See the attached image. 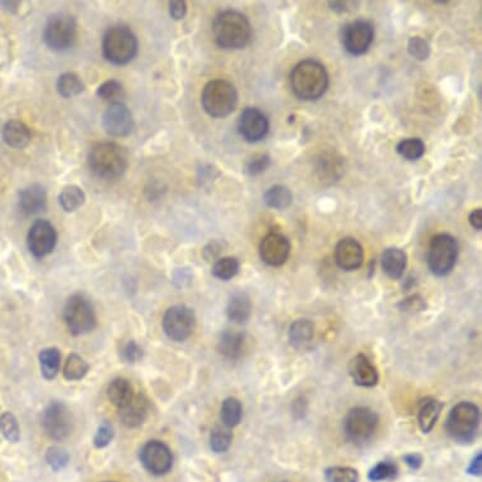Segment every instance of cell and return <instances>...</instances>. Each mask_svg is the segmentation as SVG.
Returning <instances> with one entry per match:
<instances>
[{"label":"cell","instance_id":"29","mask_svg":"<svg viewBox=\"0 0 482 482\" xmlns=\"http://www.w3.org/2000/svg\"><path fill=\"white\" fill-rule=\"evenodd\" d=\"M108 399L110 402L114 404L115 407L120 408L125 407L128 403L132 400L134 396V391H133V385L130 381L123 378H118L110 383L108 386Z\"/></svg>","mask_w":482,"mask_h":482},{"label":"cell","instance_id":"7","mask_svg":"<svg viewBox=\"0 0 482 482\" xmlns=\"http://www.w3.org/2000/svg\"><path fill=\"white\" fill-rule=\"evenodd\" d=\"M459 257V242L454 236L438 234L431 240L427 263L430 270L437 276L449 274L456 265Z\"/></svg>","mask_w":482,"mask_h":482},{"label":"cell","instance_id":"11","mask_svg":"<svg viewBox=\"0 0 482 482\" xmlns=\"http://www.w3.org/2000/svg\"><path fill=\"white\" fill-rule=\"evenodd\" d=\"M162 325L169 339L176 342H184L195 330V313L187 306H173L166 310Z\"/></svg>","mask_w":482,"mask_h":482},{"label":"cell","instance_id":"12","mask_svg":"<svg viewBox=\"0 0 482 482\" xmlns=\"http://www.w3.org/2000/svg\"><path fill=\"white\" fill-rule=\"evenodd\" d=\"M42 425L50 438L64 441L72 431V414L64 403L52 402L43 412Z\"/></svg>","mask_w":482,"mask_h":482},{"label":"cell","instance_id":"16","mask_svg":"<svg viewBox=\"0 0 482 482\" xmlns=\"http://www.w3.org/2000/svg\"><path fill=\"white\" fill-rule=\"evenodd\" d=\"M237 130L247 143H258L269 132V120L263 111L257 108H247L239 118Z\"/></svg>","mask_w":482,"mask_h":482},{"label":"cell","instance_id":"13","mask_svg":"<svg viewBox=\"0 0 482 482\" xmlns=\"http://www.w3.org/2000/svg\"><path fill=\"white\" fill-rule=\"evenodd\" d=\"M140 461L150 473L163 476L172 469L173 454L169 447L161 441H150L140 449Z\"/></svg>","mask_w":482,"mask_h":482},{"label":"cell","instance_id":"28","mask_svg":"<svg viewBox=\"0 0 482 482\" xmlns=\"http://www.w3.org/2000/svg\"><path fill=\"white\" fill-rule=\"evenodd\" d=\"M443 404L436 399H425L418 412L419 427L423 433H430L435 428L442 412Z\"/></svg>","mask_w":482,"mask_h":482},{"label":"cell","instance_id":"25","mask_svg":"<svg viewBox=\"0 0 482 482\" xmlns=\"http://www.w3.org/2000/svg\"><path fill=\"white\" fill-rule=\"evenodd\" d=\"M3 139L13 148H24L30 142V130L21 120H9L3 128Z\"/></svg>","mask_w":482,"mask_h":482},{"label":"cell","instance_id":"8","mask_svg":"<svg viewBox=\"0 0 482 482\" xmlns=\"http://www.w3.org/2000/svg\"><path fill=\"white\" fill-rule=\"evenodd\" d=\"M64 318L69 332L82 336L91 332L96 325V317L91 302L81 294H74L66 302Z\"/></svg>","mask_w":482,"mask_h":482},{"label":"cell","instance_id":"44","mask_svg":"<svg viewBox=\"0 0 482 482\" xmlns=\"http://www.w3.org/2000/svg\"><path fill=\"white\" fill-rule=\"evenodd\" d=\"M47 462L55 471H60L69 465V456L64 448L51 447L48 448L46 454Z\"/></svg>","mask_w":482,"mask_h":482},{"label":"cell","instance_id":"17","mask_svg":"<svg viewBox=\"0 0 482 482\" xmlns=\"http://www.w3.org/2000/svg\"><path fill=\"white\" fill-rule=\"evenodd\" d=\"M103 127L111 137H127L134 128L132 111L121 101L110 103L103 115Z\"/></svg>","mask_w":482,"mask_h":482},{"label":"cell","instance_id":"36","mask_svg":"<svg viewBox=\"0 0 482 482\" xmlns=\"http://www.w3.org/2000/svg\"><path fill=\"white\" fill-rule=\"evenodd\" d=\"M89 364H87L80 355L71 354L65 362L64 376L65 379L69 381H77L84 379L87 371H89Z\"/></svg>","mask_w":482,"mask_h":482},{"label":"cell","instance_id":"35","mask_svg":"<svg viewBox=\"0 0 482 482\" xmlns=\"http://www.w3.org/2000/svg\"><path fill=\"white\" fill-rule=\"evenodd\" d=\"M232 432L228 427L221 425H215L210 436V447L215 454H224L232 442Z\"/></svg>","mask_w":482,"mask_h":482},{"label":"cell","instance_id":"5","mask_svg":"<svg viewBox=\"0 0 482 482\" xmlns=\"http://www.w3.org/2000/svg\"><path fill=\"white\" fill-rule=\"evenodd\" d=\"M201 103L207 114L213 118H225L235 110L237 91L226 80L210 81L202 91Z\"/></svg>","mask_w":482,"mask_h":482},{"label":"cell","instance_id":"21","mask_svg":"<svg viewBox=\"0 0 482 482\" xmlns=\"http://www.w3.org/2000/svg\"><path fill=\"white\" fill-rule=\"evenodd\" d=\"M47 207V192L43 186L33 184L19 192V208L26 216H32L45 211Z\"/></svg>","mask_w":482,"mask_h":482},{"label":"cell","instance_id":"30","mask_svg":"<svg viewBox=\"0 0 482 482\" xmlns=\"http://www.w3.org/2000/svg\"><path fill=\"white\" fill-rule=\"evenodd\" d=\"M40 373L47 380L55 379L61 366V352L56 347H48L40 352Z\"/></svg>","mask_w":482,"mask_h":482},{"label":"cell","instance_id":"34","mask_svg":"<svg viewBox=\"0 0 482 482\" xmlns=\"http://www.w3.org/2000/svg\"><path fill=\"white\" fill-rule=\"evenodd\" d=\"M242 418V405L236 398L225 399L221 405V423L232 430L239 425Z\"/></svg>","mask_w":482,"mask_h":482},{"label":"cell","instance_id":"39","mask_svg":"<svg viewBox=\"0 0 482 482\" xmlns=\"http://www.w3.org/2000/svg\"><path fill=\"white\" fill-rule=\"evenodd\" d=\"M0 433L4 436L8 442H19L21 430H19L17 419L12 413L6 412L0 415Z\"/></svg>","mask_w":482,"mask_h":482},{"label":"cell","instance_id":"33","mask_svg":"<svg viewBox=\"0 0 482 482\" xmlns=\"http://www.w3.org/2000/svg\"><path fill=\"white\" fill-rule=\"evenodd\" d=\"M57 90L62 98H74L85 90V85L75 72H65L58 77Z\"/></svg>","mask_w":482,"mask_h":482},{"label":"cell","instance_id":"27","mask_svg":"<svg viewBox=\"0 0 482 482\" xmlns=\"http://www.w3.org/2000/svg\"><path fill=\"white\" fill-rule=\"evenodd\" d=\"M228 317L232 322L242 325L252 316V302L245 293H235L231 296L228 308Z\"/></svg>","mask_w":482,"mask_h":482},{"label":"cell","instance_id":"26","mask_svg":"<svg viewBox=\"0 0 482 482\" xmlns=\"http://www.w3.org/2000/svg\"><path fill=\"white\" fill-rule=\"evenodd\" d=\"M313 323L308 320H297L289 328V341L294 349L307 350L313 340Z\"/></svg>","mask_w":482,"mask_h":482},{"label":"cell","instance_id":"6","mask_svg":"<svg viewBox=\"0 0 482 482\" xmlns=\"http://www.w3.org/2000/svg\"><path fill=\"white\" fill-rule=\"evenodd\" d=\"M480 423V410L470 402H461L449 412L446 431L449 437L459 443H470L476 436Z\"/></svg>","mask_w":482,"mask_h":482},{"label":"cell","instance_id":"18","mask_svg":"<svg viewBox=\"0 0 482 482\" xmlns=\"http://www.w3.org/2000/svg\"><path fill=\"white\" fill-rule=\"evenodd\" d=\"M260 258L270 267H281L291 254V242L286 236L271 232L265 236L259 247Z\"/></svg>","mask_w":482,"mask_h":482},{"label":"cell","instance_id":"24","mask_svg":"<svg viewBox=\"0 0 482 482\" xmlns=\"http://www.w3.org/2000/svg\"><path fill=\"white\" fill-rule=\"evenodd\" d=\"M381 268L391 279H399L407 268V254L402 249H386L381 257Z\"/></svg>","mask_w":482,"mask_h":482},{"label":"cell","instance_id":"23","mask_svg":"<svg viewBox=\"0 0 482 482\" xmlns=\"http://www.w3.org/2000/svg\"><path fill=\"white\" fill-rule=\"evenodd\" d=\"M218 349L228 359L236 360L245 351V335L231 330H226L221 333L218 339Z\"/></svg>","mask_w":482,"mask_h":482},{"label":"cell","instance_id":"43","mask_svg":"<svg viewBox=\"0 0 482 482\" xmlns=\"http://www.w3.org/2000/svg\"><path fill=\"white\" fill-rule=\"evenodd\" d=\"M408 52L415 60L425 61L427 58L431 56V46L425 38L415 35V37H412L410 40H408Z\"/></svg>","mask_w":482,"mask_h":482},{"label":"cell","instance_id":"50","mask_svg":"<svg viewBox=\"0 0 482 482\" xmlns=\"http://www.w3.org/2000/svg\"><path fill=\"white\" fill-rule=\"evenodd\" d=\"M328 6H331V9L337 13H347L351 12L355 9L356 6H359L357 1H328Z\"/></svg>","mask_w":482,"mask_h":482},{"label":"cell","instance_id":"55","mask_svg":"<svg viewBox=\"0 0 482 482\" xmlns=\"http://www.w3.org/2000/svg\"><path fill=\"white\" fill-rule=\"evenodd\" d=\"M481 454H477L476 457L471 462L470 467H469V473L470 475H476V476L481 475Z\"/></svg>","mask_w":482,"mask_h":482},{"label":"cell","instance_id":"1","mask_svg":"<svg viewBox=\"0 0 482 482\" xmlns=\"http://www.w3.org/2000/svg\"><path fill=\"white\" fill-rule=\"evenodd\" d=\"M291 87L293 94L301 100H318L327 90V71L316 60L301 61L291 74Z\"/></svg>","mask_w":482,"mask_h":482},{"label":"cell","instance_id":"4","mask_svg":"<svg viewBox=\"0 0 482 482\" xmlns=\"http://www.w3.org/2000/svg\"><path fill=\"white\" fill-rule=\"evenodd\" d=\"M103 53L110 64H129L138 53V40L127 26H113L103 35Z\"/></svg>","mask_w":482,"mask_h":482},{"label":"cell","instance_id":"52","mask_svg":"<svg viewBox=\"0 0 482 482\" xmlns=\"http://www.w3.org/2000/svg\"><path fill=\"white\" fill-rule=\"evenodd\" d=\"M221 253V244L218 241H211L210 244H207L206 247L203 249V257L207 260H211L218 257V254Z\"/></svg>","mask_w":482,"mask_h":482},{"label":"cell","instance_id":"54","mask_svg":"<svg viewBox=\"0 0 482 482\" xmlns=\"http://www.w3.org/2000/svg\"><path fill=\"white\" fill-rule=\"evenodd\" d=\"M469 221H470L471 226L473 229L482 230V210L481 208H477V210H473L472 213H470V218H469Z\"/></svg>","mask_w":482,"mask_h":482},{"label":"cell","instance_id":"40","mask_svg":"<svg viewBox=\"0 0 482 482\" xmlns=\"http://www.w3.org/2000/svg\"><path fill=\"white\" fill-rule=\"evenodd\" d=\"M325 478H326V482H357L359 473L355 469H351V467L335 466L326 470Z\"/></svg>","mask_w":482,"mask_h":482},{"label":"cell","instance_id":"49","mask_svg":"<svg viewBox=\"0 0 482 482\" xmlns=\"http://www.w3.org/2000/svg\"><path fill=\"white\" fill-rule=\"evenodd\" d=\"M191 279H192V274H191L190 269H177L173 274V283L177 287H184L187 284H190Z\"/></svg>","mask_w":482,"mask_h":482},{"label":"cell","instance_id":"31","mask_svg":"<svg viewBox=\"0 0 482 482\" xmlns=\"http://www.w3.org/2000/svg\"><path fill=\"white\" fill-rule=\"evenodd\" d=\"M85 200H86L85 192L76 184L66 186L58 196L60 205L66 213H74L79 210L85 203Z\"/></svg>","mask_w":482,"mask_h":482},{"label":"cell","instance_id":"20","mask_svg":"<svg viewBox=\"0 0 482 482\" xmlns=\"http://www.w3.org/2000/svg\"><path fill=\"white\" fill-rule=\"evenodd\" d=\"M150 414V400L144 394H137L125 407L119 409V418L128 428H137L143 425Z\"/></svg>","mask_w":482,"mask_h":482},{"label":"cell","instance_id":"48","mask_svg":"<svg viewBox=\"0 0 482 482\" xmlns=\"http://www.w3.org/2000/svg\"><path fill=\"white\" fill-rule=\"evenodd\" d=\"M187 13V4L186 1H171L169 3V14L171 17L174 19V21H179V19H184V16Z\"/></svg>","mask_w":482,"mask_h":482},{"label":"cell","instance_id":"22","mask_svg":"<svg viewBox=\"0 0 482 482\" xmlns=\"http://www.w3.org/2000/svg\"><path fill=\"white\" fill-rule=\"evenodd\" d=\"M351 378L355 381V384L365 388H371L378 384L379 381V374L378 370L370 362L368 357L362 354L356 355L350 362Z\"/></svg>","mask_w":482,"mask_h":482},{"label":"cell","instance_id":"2","mask_svg":"<svg viewBox=\"0 0 482 482\" xmlns=\"http://www.w3.org/2000/svg\"><path fill=\"white\" fill-rule=\"evenodd\" d=\"M215 42L225 50H240L252 40L253 29L247 18L236 11H225L213 23Z\"/></svg>","mask_w":482,"mask_h":482},{"label":"cell","instance_id":"51","mask_svg":"<svg viewBox=\"0 0 482 482\" xmlns=\"http://www.w3.org/2000/svg\"><path fill=\"white\" fill-rule=\"evenodd\" d=\"M402 307L403 310H422L425 308V303L419 296H413L410 298L403 301Z\"/></svg>","mask_w":482,"mask_h":482},{"label":"cell","instance_id":"41","mask_svg":"<svg viewBox=\"0 0 482 482\" xmlns=\"http://www.w3.org/2000/svg\"><path fill=\"white\" fill-rule=\"evenodd\" d=\"M98 96L105 101L119 103V99L124 96V87L119 81L108 80L101 84L98 89Z\"/></svg>","mask_w":482,"mask_h":482},{"label":"cell","instance_id":"37","mask_svg":"<svg viewBox=\"0 0 482 482\" xmlns=\"http://www.w3.org/2000/svg\"><path fill=\"white\" fill-rule=\"evenodd\" d=\"M240 263L234 257L218 259L213 267V276L220 281H230L239 273Z\"/></svg>","mask_w":482,"mask_h":482},{"label":"cell","instance_id":"45","mask_svg":"<svg viewBox=\"0 0 482 482\" xmlns=\"http://www.w3.org/2000/svg\"><path fill=\"white\" fill-rule=\"evenodd\" d=\"M270 166V157L268 155H257L253 158H250L245 164L244 172L247 176H258L260 173L267 171V168Z\"/></svg>","mask_w":482,"mask_h":482},{"label":"cell","instance_id":"19","mask_svg":"<svg viewBox=\"0 0 482 482\" xmlns=\"http://www.w3.org/2000/svg\"><path fill=\"white\" fill-rule=\"evenodd\" d=\"M335 260L346 271L359 269L364 262V249L354 237H344L335 247Z\"/></svg>","mask_w":482,"mask_h":482},{"label":"cell","instance_id":"15","mask_svg":"<svg viewBox=\"0 0 482 482\" xmlns=\"http://www.w3.org/2000/svg\"><path fill=\"white\" fill-rule=\"evenodd\" d=\"M27 244L33 257L45 258L56 247L57 231L46 220H37L29 229Z\"/></svg>","mask_w":482,"mask_h":482},{"label":"cell","instance_id":"53","mask_svg":"<svg viewBox=\"0 0 482 482\" xmlns=\"http://www.w3.org/2000/svg\"><path fill=\"white\" fill-rule=\"evenodd\" d=\"M404 461L412 470H418L419 467L423 464V459L418 454H407V456H404Z\"/></svg>","mask_w":482,"mask_h":482},{"label":"cell","instance_id":"9","mask_svg":"<svg viewBox=\"0 0 482 482\" xmlns=\"http://www.w3.org/2000/svg\"><path fill=\"white\" fill-rule=\"evenodd\" d=\"M77 37V24L74 18L57 13L53 14L45 27L43 40L53 51L62 52L74 46Z\"/></svg>","mask_w":482,"mask_h":482},{"label":"cell","instance_id":"32","mask_svg":"<svg viewBox=\"0 0 482 482\" xmlns=\"http://www.w3.org/2000/svg\"><path fill=\"white\" fill-rule=\"evenodd\" d=\"M263 198H264L265 205L274 210H284L291 206L293 201L292 192L288 187L281 186V184L273 186L271 189L265 192Z\"/></svg>","mask_w":482,"mask_h":482},{"label":"cell","instance_id":"38","mask_svg":"<svg viewBox=\"0 0 482 482\" xmlns=\"http://www.w3.org/2000/svg\"><path fill=\"white\" fill-rule=\"evenodd\" d=\"M396 152L408 161H418L425 155V145L418 138L404 139L396 145Z\"/></svg>","mask_w":482,"mask_h":482},{"label":"cell","instance_id":"46","mask_svg":"<svg viewBox=\"0 0 482 482\" xmlns=\"http://www.w3.org/2000/svg\"><path fill=\"white\" fill-rule=\"evenodd\" d=\"M114 438V428L109 422H103L94 437V446L96 448H105L109 446Z\"/></svg>","mask_w":482,"mask_h":482},{"label":"cell","instance_id":"14","mask_svg":"<svg viewBox=\"0 0 482 482\" xmlns=\"http://www.w3.org/2000/svg\"><path fill=\"white\" fill-rule=\"evenodd\" d=\"M374 40L373 24L366 21H355L344 26L342 45L352 56H362L368 52Z\"/></svg>","mask_w":482,"mask_h":482},{"label":"cell","instance_id":"47","mask_svg":"<svg viewBox=\"0 0 482 482\" xmlns=\"http://www.w3.org/2000/svg\"><path fill=\"white\" fill-rule=\"evenodd\" d=\"M121 357H123L124 362H129V364H134V362H139V360L143 357V350H142V347H140L137 342L130 341V342H128V344L123 347V350H121Z\"/></svg>","mask_w":482,"mask_h":482},{"label":"cell","instance_id":"10","mask_svg":"<svg viewBox=\"0 0 482 482\" xmlns=\"http://www.w3.org/2000/svg\"><path fill=\"white\" fill-rule=\"evenodd\" d=\"M378 415L371 409L357 407L351 409L344 418V433L351 442L364 444L371 439L378 427Z\"/></svg>","mask_w":482,"mask_h":482},{"label":"cell","instance_id":"3","mask_svg":"<svg viewBox=\"0 0 482 482\" xmlns=\"http://www.w3.org/2000/svg\"><path fill=\"white\" fill-rule=\"evenodd\" d=\"M89 166L99 178L118 179L127 171V150L109 142L95 144L89 152Z\"/></svg>","mask_w":482,"mask_h":482},{"label":"cell","instance_id":"42","mask_svg":"<svg viewBox=\"0 0 482 482\" xmlns=\"http://www.w3.org/2000/svg\"><path fill=\"white\" fill-rule=\"evenodd\" d=\"M398 469L393 462L389 461H383L379 462L378 465L373 467L368 473V478L370 481L379 482L385 481V480H393L396 476Z\"/></svg>","mask_w":482,"mask_h":482}]
</instances>
